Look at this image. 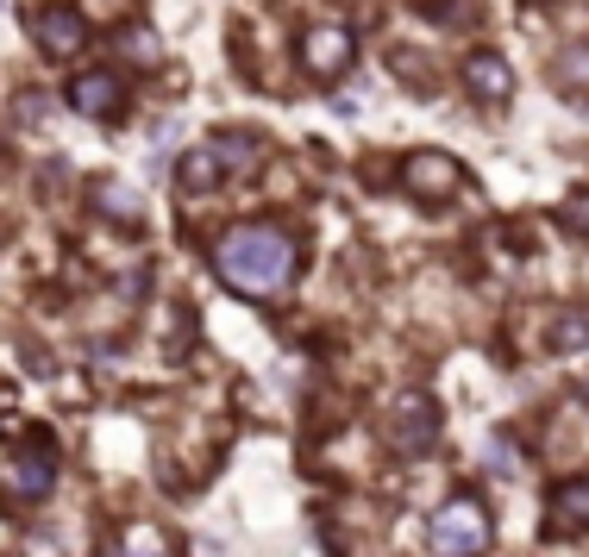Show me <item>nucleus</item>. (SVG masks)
I'll list each match as a JSON object with an SVG mask.
<instances>
[{
    "instance_id": "nucleus-1",
    "label": "nucleus",
    "mask_w": 589,
    "mask_h": 557,
    "mask_svg": "<svg viewBox=\"0 0 589 557\" xmlns=\"http://www.w3.org/2000/svg\"><path fill=\"white\" fill-rule=\"evenodd\" d=\"M214 269L226 289L251 294V301H270V294L289 289V276H294V238L282 226H264V219L233 226L214 245Z\"/></svg>"
},
{
    "instance_id": "nucleus-2",
    "label": "nucleus",
    "mask_w": 589,
    "mask_h": 557,
    "mask_svg": "<svg viewBox=\"0 0 589 557\" xmlns=\"http://www.w3.org/2000/svg\"><path fill=\"white\" fill-rule=\"evenodd\" d=\"M257 157H264V151H257V138H245V132H214L207 144H195V151L176 163V182H182V194H214L233 170H251Z\"/></svg>"
},
{
    "instance_id": "nucleus-3",
    "label": "nucleus",
    "mask_w": 589,
    "mask_h": 557,
    "mask_svg": "<svg viewBox=\"0 0 589 557\" xmlns=\"http://www.w3.org/2000/svg\"><path fill=\"white\" fill-rule=\"evenodd\" d=\"M383 439H389L395 458H427L432 444H439V401H432L427 388H401L389 401Z\"/></svg>"
},
{
    "instance_id": "nucleus-4",
    "label": "nucleus",
    "mask_w": 589,
    "mask_h": 557,
    "mask_svg": "<svg viewBox=\"0 0 589 557\" xmlns=\"http://www.w3.org/2000/svg\"><path fill=\"white\" fill-rule=\"evenodd\" d=\"M432 551L439 557H483L490 551V514H483V501L476 495H452L427 526Z\"/></svg>"
},
{
    "instance_id": "nucleus-5",
    "label": "nucleus",
    "mask_w": 589,
    "mask_h": 557,
    "mask_svg": "<svg viewBox=\"0 0 589 557\" xmlns=\"http://www.w3.org/2000/svg\"><path fill=\"white\" fill-rule=\"evenodd\" d=\"M51 482H57V451H51V439H44V432L20 439L7 458H0V489H7L13 501L51 495Z\"/></svg>"
},
{
    "instance_id": "nucleus-6",
    "label": "nucleus",
    "mask_w": 589,
    "mask_h": 557,
    "mask_svg": "<svg viewBox=\"0 0 589 557\" xmlns=\"http://www.w3.org/2000/svg\"><path fill=\"white\" fill-rule=\"evenodd\" d=\"M401 189H408L414 201L439 207V201H452V194L464 189V170H458V157H446V151H414L408 163H401Z\"/></svg>"
},
{
    "instance_id": "nucleus-7",
    "label": "nucleus",
    "mask_w": 589,
    "mask_h": 557,
    "mask_svg": "<svg viewBox=\"0 0 589 557\" xmlns=\"http://www.w3.org/2000/svg\"><path fill=\"white\" fill-rule=\"evenodd\" d=\"M352 57H357V39H352V25L314 20V25H308V32H301V63H308V76L333 82L339 69H352Z\"/></svg>"
},
{
    "instance_id": "nucleus-8",
    "label": "nucleus",
    "mask_w": 589,
    "mask_h": 557,
    "mask_svg": "<svg viewBox=\"0 0 589 557\" xmlns=\"http://www.w3.org/2000/svg\"><path fill=\"white\" fill-rule=\"evenodd\" d=\"M32 39H39L44 57L69 63V57H82V44H88V20H82L76 7H39V13H32Z\"/></svg>"
},
{
    "instance_id": "nucleus-9",
    "label": "nucleus",
    "mask_w": 589,
    "mask_h": 557,
    "mask_svg": "<svg viewBox=\"0 0 589 557\" xmlns=\"http://www.w3.org/2000/svg\"><path fill=\"white\" fill-rule=\"evenodd\" d=\"M69 107H76L82 119H119L126 114V82H119L114 69H82V76L69 82Z\"/></svg>"
},
{
    "instance_id": "nucleus-10",
    "label": "nucleus",
    "mask_w": 589,
    "mask_h": 557,
    "mask_svg": "<svg viewBox=\"0 0 589 557\" xmlns=\"http://www.w3.org/2000/svg\"><path fill=\"white\" fill-rule=\"evenodd\" d=\"M546 514H551V533H583V526H589V476L551 482Z\"/></svg>"
},
{
    "instance_id": "nucleus-11",
    "label": "nucleus",
    "mask_w": 589,
    "mask_h": 557,
    "mask_svg": "<svg viewBox=\"0 0 589 557\" xmlns=\"http://www.w3.org/2000/svg\"><path fill=\"white\" fill-rule=\"evenodd\" d=\"M464 88H471L483 107H502V100L514 95V69L495 57V51H476V57L464 63Z\"/></svg>"
},
{
    "instance_id": "nucleus-12",
    "label": "nucleus",
    "mask_w": 589,
    "mask_h": 557,
    "mask_svg": "<svg viewBox=\"0 0 589 557\" xmlns=\"http://www.w3.org/2000/svg\"><path fill=\"white\" fill-rule=\"evenodd\" d=\"M95 207L114 219V226H138L144 219V194H132L126 182H114V175H100L95 182Z\"/></svg>"
},
{
    "instance_id": "nucleus-13",
    "label": "nucleus",
    "mask_w": 589,
    "mask_h": 557,
    "mask_svg": "<svg viewBox=\"0 0 589 557\" xmlns=\"http://www.w3.org/2000/svg\"><path fill=\"white\" fill-rule=\"evenodd\" d=\"M551 82H558L565 95L589 100V44H565V51L551 57Z\"/></svg>"
},
{
    "instance_id": "nucleus-14",
    "label": "nucleus",
    "mask_w": 589,
    "mask_h": 557,
    "mask_svg": "<svg viewBox=\"0 0 589 557\" xmlns=\"http://www.w3.org/2000/svg\"><path fill=\"white\" fill-rule=\"evenodd\" d=\"M546 345H551V351L589 345V308H565V313H558V320H551V332H546Z\"/></svg>"
},
{
    "instance_id": "nucleus-15",
    "label": "nucleus",
    "mask_w": 589,
    "mask_h": 557,
    "mask_svg": "<svg viewBox=\"0 0 589 557\" xmlns=\"http://www.w3.org/2000/svg\"><path fill=\"white\" fill-rule=\"evenodd\" d=\"M389 69H401V82H408L414 95H427V88H432V82L420 76V69H427V63L414 57V51H389Z\"/></svg>"
},
{
    "instance_id": "nucleus-16",
    "label": "nucleus",
    "mask_w": 589,
    "mask_h": 557,
    "mask_svg": "<svg viewBox=\"0 0 589 557\" xmlns=\"http://www.w3.org/2000/svg\"><path fill=\"white\" fill-rule=\"evenodd\" d=\"M13 114H20L25 126H39V119H51V95H20L13 100Z\"/></svg>"
},
{
    "instance_id": "nucleus-17",
    "label": "nucleus",
    "mask_w": 589,
    "mask_h": 557,
    "mask_svg": "<svg viewBox=\"0 0 589 557\" xmlns=\"http://www.w3.org/2000/svg\"><path fill=\"white\" fill-rule=\"evenodd\" d=\"M483 458H490L502 476H514V444L508 439H490V444H483Z\"/></svg>"
},
{
    "instance_id": "nucleus-18",
    "label": "nucleus",
    "mask_w": 589,
    "mask_h": 557,
    "mask_svg": "<svg viewBox=\"0 0 589 557\" xmlns=\"http://www.w3.org/2000/svg\"><path fill=\"white\" fill-rule=\"evenodd\" d=\"M126 51L151 63V57H158V39H151V32H138V25H132V32H126Z\"/></svg>"
},
{
    "instance_id": "nucleus-19",
    "label": "nucleus",
    "mask_w": 589,
    "mask_h": 557,
    "mask_svg": "<svg viewBox=\"0 0 589 557\" xmlns=\"http://www.w3.org/2000/svg\"><path fill=\"white\" fill-rule=\"evenodd\" d=\"M565 226H570V232H589V194L565 207Z\"/></svg>"
},
{
    "instance_id": "nucleus-20",
    "label": "nucleus",
    "mask_w": 589,
    "mask_h": 557,
    "mask_svg": "<svg viewBox=\"0 0 589 557\" xmlns=\"http://www.w3.org/2000/svg\"><path fill=\"white\" fill-rule=\"evenodd\" d=\"M126 557H163L158 533H132V551H126Z\"/></svg>"
}]
</instances>
